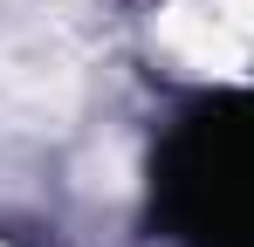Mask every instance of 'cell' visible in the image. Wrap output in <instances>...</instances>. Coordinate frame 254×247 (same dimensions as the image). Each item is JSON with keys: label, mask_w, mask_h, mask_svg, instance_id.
Instances as JSON below:
<instances>
[{"label": "cell", "mask_w": 254, "mask_h": 247, "mask_svg": "<svg viewBox=\"0 0 254 247\" xmlns=\"http://www.w3.org/2000/svg\"><path fill=\"white\" fill-rule=\"evenodd\" d=\"M151 220L179 247H254V89H220L172 117L151 158Z\"/></svg>", "instance_id": "1"}]
</instances>
